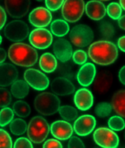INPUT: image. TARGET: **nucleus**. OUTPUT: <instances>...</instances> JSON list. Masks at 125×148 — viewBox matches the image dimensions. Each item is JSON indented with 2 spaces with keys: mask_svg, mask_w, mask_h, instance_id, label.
<instances>
[{
  "mask_svg": "<svg viewBox=\"0 0 125 148\" xmlns=\"http://www.w3.org/2000/svg\"><path fill=\"white\" fill-rule=\"evenodd\" d=\"M13 110L15 114L21 118H26L30 114L31 108L27 103L23 101H17L14 103Z\"/></svg>",
  "mask_w": 125,
  "mask_h": 148,
  "instance_id": "a878e982",
  "label": "nucleus"
},
{
  "mask_svg": "<svg viewBox=\"0 0 125 148\" xmlns=\"http://www.w3.org/2000/svg\"><path fill=\"white\" fill-rule=\"evenodd\" d=\"M108 125L111 130L115 131H120L125 128V122L121 117L113 116L109 119Z\"/></svg>",
  "mask_w": 125,
  "mask_h": 148,
  "instance_id": "2f4dec72",
  "label": "nucleus"
},
{
  "mask_svg": "<svg viewBox=\"0 0 125 148\" xmlns=\"http://www.w3.org/2000/svg\"><path fill=\"white\" fill-rule=\"evenodd\" d=\"M59 112L61 117L68 121H72L78 116V111L72 106H64L60 107Z\"/></svg>",
  "mask_w": 125,
  "mask_h": 148,
  "instance_id": "cd10ccee",
  "label": "nucleus"
},
{
  "mask_svg": "<svg viewBox=\"0 0 125 148\" xmlns=\"http://www.w3.org/2000/svg\"><path fill=\"white\" fill-rule=\"evenodd\" d=\"M11 92L12 95L16 99H23L29 93V85L24 80H16L12 85Z\"/></svg>",
  "mask_w": 125,
  "mask_h": 148,
  "instance_id": "5701e85b",
  "label": "nucleus"
},
{
  "mask_svg": "<svg viewBox=\"0 0 125 148\" xmlns=\"http://www.w3.org/2000/svg\"><path fill=\"white\" fill-rule=\"evenodd\" d=\"M88 53L93 61L102 66L111 64L118 56L116 46L107 41H99L92 44L88 49Z\"/></svg>",
  "mask_w": 125,
  "mask_h": 148,
  "instance_id": "f257e3e1",
  "label": "nucleus"
},
{
  "mask_svg": "<svg viewBox=\"0 0 125 148\" xmlns=\"http://www.w3.org/2000/svg\"><path fill=\"white\" fill-rule=\"evenodd\" d=\"M11 93L7 89L0 88V108L6 107L11 103Z\"/></svg>",
  "mask_w": 125,
  "mask_h": 148,
  "instance_id": "72a5a7b5",
  "label": "nucleus"
},
{
  "mask_svg": "<svg viewBox=\"0 0 125 148\" xmlns=\"http://www.w3.org/2000/svg\"><path fill=\"white\" fill-rule=\"evenodd\" d=\"M29 33L28 25L20 20L11 21L5 26L4 29L5 36L13 42H19L25 40Z\"/></svg>",
  "mask_w": 125,
  "mask_h": 148,
  "instance_id": "423d86ee",
  "label": "nucleus"
},
{
  "mask_svg": "<svg viewBox=\"0 0 125 148\" xmlns=\"http://www.w3.org/2000/svg\"><path fill=\"white\" fill-rule=\"evenodd\" d=\"M51 131L55 138L60 140H66L72 135L73 130L69 123L64 121H57L51 124Z\"/></svg>",
  "mask_w": 125,
  "mask_h": 148,
  "instance_id": "dca6fc26",
  "label": "nucleus"
},
{
  "mask_svg": "<svg viewBox=\"0 0 125 148\" xmlns=\"http://www.w3.org/2000/svg\"><path fill=\"white\" fill-rule=\"evenodd\" d=\"M74 102L81 110H89L94 103V97L91 92L87 88H81L77 91L74 96Z\"/></svg>",
  "mask_w": 125,
  "mask_h": 148,
  "instance_id": "a211bd4d",
  "label": "nucleus"
},
{
  "mask_svg": "<svg viewBox=\"0 0 125 148\" xmlns=\"http://www.w3.org/2000/svg\"><path fill=\"white\" fill-rule=\"evenodd\" d=\"M24 79L29 86L35 90L42 91L49 86L48 77L42 72L34 69H29L25 72Z\"/></svg>",
  "mask_w": 125,
  "mask_h": 148,
  "instance_id": "9d476101",
  "label": "nucleus"
},
{
  "mask_svg": "<svg viewBox=\"0 0 125 148\" xmlns=\"http://www.w3.org/2000/svg\"><path fill=\"white\" fill-rule=\"evenodd\" d=\"M111 77L109 74L102 73L98 76L94 84L95 89L100 92H105L111 84Z\"/></svg>",
  "mask_w": 125,
  "mask_h": 148,
  "instance_id": "393cba45",
  "label": "nucleus"
},
{
  "mask_svg": "<svg viewBox=\"0 0 125 148\" xmlns=\"http://www.w3.org/2000/svg\"><path fill=\"white\" fill-rule=\"evenodd\" d=\"M7 20L6 14L4 9L0 6V30L4 26Z\"/></svg>",
  "mask_w": 125,
  "mask_h": 148,
  "instance_id": "a19ab883",
  "label": "nucleus"
},
{
  "mask_svg": "<svg viewBox=\"0 0 125 148\" xmlns=\"http://www.w3.org/2000/svg\"><path fill=\"white\" fill-rule=\"evenodd\" d=\"M9 127L13 134L20 136L25 133L27 129V125L23 119L16 118L10 122Z\"/></svg>",
  "mask_w": 125,
  "mask_h": 148,
  "instance_id": "bb28decb",
  "label": "nucleus"
},
{
  "mask_svg": "<svg viewBox=\"0 0 125 148\" xmlns=\"http://www.w3.org/2000/svg\"><path fill=\"white\" fill-rule=\"evenodd\" d=\"M125 67L124 66L120 70L119 74V79L120 81L124 85L125 84Z\"/></svg>",
  "mask_w": 125,
  "mask_h": 148,
  "instance_id": "37998d69",
  "label": "nucleus"
},
{
  "mask_svg": "<svg viewBox=\"0 0 125 148\" xmlns=\"http://www.w3.org/2000/svg\"><path fill=\"white\" fill-rule=\"evenodd\" d=\"M125 36L120 38L118 41V46L119 48L124 52L125 51Z\"/></svg>",
  "mask_w": 125,
  "mask_h": 148,
  "instance_id": "79ce46f5",
  "label": "nucleus"
},
{
  "mask_svg": "<svg viewBox=\"0 0 125 148\" xmlns=\"http://www.w3.org/2000/svg\"><path fill=\"white\" fill-rule=\"evenodd\" d=\"M52 33L58 37H62L69 32V24L63 20L57 19L54 21L50 26Z\"/></svg>",
  "mask_w": 125,
  "mask_h": 148,
  "instance_id": "b1692460",
  "label": "nucleus"
},
{
  "mask_svg": "<svg viewBox=\"0 0 125 148\" xmlns=\"http://www.w3.org/2000/svg\"><path fill=\"white\" fill-rule=\"evenodd\" d=\"M52 15L48 9L38 7L31 12L29 20L31 24L36 27L42 28L48 26L52 21Z\"/></svg>",
  "mask_w": 125,
  "mask_h": 148,
  "instance_id": "f8f14e48",
  "label": "nucleus"
},
{
  "mask_svg": "<svg viewBox=\"0 0 125 148\" xmlns=\"http://www.w3.org/2000/svg\"><path fill=\"white\" fill-rule=\"evenodd\" d=\"M36 1H43V0H36Z\"/></svg>",
  "mask_w": 125,
  "mask_h": 148,
  "instance_id": "8fccbe9b",
  "label": "nucleus"
},
{
  "mask_svg": "<svg viewBox=\"0 0 125 148\" xmlns=\"http://www.w3.org/2000/svg\"><path fill=\"white\" fill-rule=\"evenodd\" d=\"M12 138L7 131L0 129V148H12Z\"/></svg>",
  "mask_w": 125,
  "mask_h": 148,
  "instance_id": "f704fd0d",
  "label": "nucleus"
},
{
  "mask_svg": "<svg viewBox=\"0 0 125 148\" xmlns=\"http://www.w3.org/2000/svg\"><path fill=\"white\" fill-rule=\"evenodd\" d=\"M14 147L20 148H33V145L30 140L25 137H20L18 138L14 143Z\"/></svg>",
  "mask_w": 125,
  "mask_h": 148,
  "instance_id": "4c0bfd02",
  "label": "nucleus"
},
{
  "mask_svg": "<svg viewBox=\"0 0 125 148\" xmlns=\"http://www.w3.org/2000/svg\"><path fill=\"white\" fill-rule=\"evenodd\" d=\"M100 1H109V0H100Z\"/></svg>",
  "mask_w": 125,
  "mask_h": 148,
  "instance_id": "09e8293b",
  "label": "nucleus"
},
{
  "mask_svg": "<svg viewBox=\"0 0 125 148\" xmlns=\"http://www.w3.org/2000/svg\"><path fill=\"white\" fill-rule=\"evenodd\" d=\"M69 148H85L83 142L76 136H73L69 140L68 145Z\"/></svg>",
  "mask_w": 125,
  "mask_h": 148,
  "instance_id": "58836bf2",
  "label": "nucleus"
},
{
  "mask_svg": "<svg viewBox=\"0 0 125 148\" xmlns=\"http://www.w3.org/2000/svg\"><path fill=\"white\" fill-rule=\"evenodd\" d=\"M51 87L55 94L60 96L69 95L75 90L73 84L68 79L63 77L56 78L52 82Z\"/></svg>",
  "mask_w": 125,
  "mask_h": 148,
  "instance_id": "f3484780",
  "label": "nucleus"
},
{
  "mask_svg": "<svg viewBox=\"0 0 125 148\" xmlns=\"http://www.w3.org/2000/svg\"><path fill=\"white\" fill-rule=\"evenodd\" d=\"M125 91L121 90L113 96L112 100V106L114 111L120 116H125Z\"/></svg>",
  "mask_w": 125,
  "mask_h": 148,
  "instance_id": "4be33fe9",
  "label": "nucleus"
},
{
  "mask_svg": "<svg viewBox=\"0 0 125 148\" xmlns=\"http://www.w3.org/2000/svg\"><path fill=\"white\" fill-rule=\"evenodd\" d=\"M74 62L79 65H82L86 62L87 55L86 52L82 50L75 51L72 56Z\"/></svg>",
  "mask_w": 125,
  "mask_h": 148,
  "instance_id": "c9c22d12",
  "label": "nucleus"
},
{
  "mask_svg": "<svg viewBox=\"0 0 125 148\" xmlns=\"http://www.w3.org/2000/svg\"><path fill=\"white\" fill-rule=\"evenodd\" d=\"M64 1V0H45L46 6L51 11H56L62 6Z\"/></svg>",
  "mask_w": 125,
  "mask_h": 148,
  "instance_id": "e433bc0d",
  "label": "nucleus"
},
{
  "mask_svg": "<svg viewBox=\"0 0 125 148\" xmlns=\"http://www.w3.org/2000/svg\"><path fill=\"white\" fill-rule=\"evenodd\" d=\"M112 111L111 105L107 102L100 103L95 108V112L96 115L101 118H104L109 116Z\"/></svg>",
  "mask_w": 125,
  "mask_h": 148,
  "instance_id": "c756f323",
  "label": "nucleus"
},
{
  "mask_svg": "<svg viewBox=\"0 0 125 148\" xmlns=\"http://www.w3.org/2000/svg\"><path fill=\"white\" fill-rule=\"evenodd\" d=\"M61 101L53 93L43 92L38 95L35 99L34 106L36 110L44 116L55 114L59 111Z\"/></svg>",
  "mask_w": 125,
  "mask_h": 148,
  "instance_id": "7ed1b4c3",
  "label": "nucleus"
},
{
  "mask_svg": "<svg viewBox=\"0 0 125 148\" xmlns=\"http://www.w3.org/2000/svg\"><path fill=\"white\" fill-rule=\"evenodd\" d=\"M7 54L5 50L0 48V64L2 63L6 59Z\"/></svg>",
  "mask_w": 125,
  "mask_h": 148,
  "instance_id": "c03bdc74",
  "label": "nucleus"
},
{
  "mask_svg": "<svg viewBox=\"0 0 125 148\" xmlns=\"http://www.w3.org/2000/svg\"><path fill=\"white\" fill-rule=\"evenodd\" d=\"M120 3L121 4V6L122 7L124 10L125 9V0H120Z\"/></svg>",
  "mask_w": 125,
  "mask_h": 148,
  "instance_id": "49530a36",
  "label": "nucleus"
},
{
  "mask_svg": "<svg viewBox=\"0 0 125 148\" xmlns=\"http://www.w3.org/2000/svg\"><path fill=\"white\" fill-rule=\"evenodd\" d=\"M63 147L61 143L56 139H50L45 142L43 145V148H59Z\"/></svg>",
  "mask_w": 125,
  "mask_h": 148,
  "instance_id": "ea45409f",
  "label": "nucleus"
},
{
  "mask_svg": "<svg viewBox=\"0 0 125 148\" xmlns=\"http://www.w3.org/2000/svg\"><path fill=\"white\" fill-rule=\"evenodd\" d=\"M6 10L11 17L19 18L29 11L30 0H5Z\"/></svg>",
  "mask_w": 125,
  "mask_h": 148,
  "instance_id": "9b49d317",
  "label": "nucleus"
},
{
  "mask_svg": "<svg viewBox=\"0 0 125 148\" xmlns=\"http://www.w3.org/2000/svg\"><path fill=\"white\" fill-rule=\"evenodd\" d=\"M39 64L41 69L43 71L48 73L54 71L57 65L56 58L49 53H45L42 54L40 58Z\"/></svg>",
  "mask_w": 125,
  "mask_h": 148,
  "instance_id": "412c9836",
  "label": "nucleus"
},
{
  "mask_svg": "<svg viewBox=\"0 0 125 148\" xmlns=\"http://www.w3.org/2000/svg\"><path fill=\"white\" fill-rule=\"evenodd\" d=\"M96 74V67L91 63L83 65L79 71L77 79L79 83L83 86H89L93 82Z\"/></svg>",
  "mask_w": 125,
  "mask_h": 148,
  "instance_id": "6ab92c4d",
  "label": "nucleus"
},
{
  "mask_svg": "<svg viewBox=\"0 0 125 148\" xmlns=\"http://www.w3.org/2000/svg\"><path fill=\"white\" fill-rule=\"evenodd\" d=\"M96 125L95 117L90 115H84L78 118L74 124L75 133L79 136L88 135L94 130Z\"/></svg>",
  "mask_w": 125,
  "mask_h": 148,
  "instance_id": "ddd939ff",
  "label": "nucleus"
},
{
  "mask_svg": "<svg viewBox=\"0 0 125 148\" xmlns=\"http://www.w3.org/2000/svg\"><path fill=\"white\" fill-rule=\"evenodd\" d=\"M125 15H123V16H121V17L118 19V24L119 26H120L121 29H123V30H125Z\"/></svg>",
  "mask_w": 125,
  "mask_h": 148,
  "instance_id": "a18cd8bd",
  "label": "nucleus"
},
{
  "mask_svg": "<svg viewBox=\"0 0 125 148\" xmlns=\"http://www.w3.org/2000/svg\"><path fill=\"white\" fill-rule=\"evenodd\" d=\"M18 71L10 63L0 64V86L5 87L12 84L18 77Z\"/></svg>",
  "mask_w": 125,
  "mask_h": 148,
  "instance_id": "2eb2a0df",
  "label": "nucleus"
},
{
  "mask_svg": "<svg viewBox=\"0 0 125 148\" xmlns=\"http://www.w3.org/2000/svg\"><path fill=\"white\" fill-rule=\"evenodd\" d=\"M27 129L28 138L35 144H40L44 141L50 131L48 122L41 116L32 118Z\"/></svg>",
  "mask_w": 125,
  "mask_h": 148,
  "instance_id": "20e7f679",
  "label": "nucleus"
},
{
  "mask_svg": "<svg viewBox=\"0 0 125 148\" xmlns=\"http://www.w3.org/2000/svg\"><path fill=\"white\" fill-rule=\"evenodd\" d=\"M100 30L102 36L107 38L113 37L115 33L113 25L108 22H103L101 23Z\"/></svg>",
  "mask_w": 125,
  "mask_h": 148,
  "instance_id": "473e14b6",
  "label": "nucleus"
},
{
  "mask_svg": "<svg viewBox=\"0 0 125 148\" xmlns=\"http://www.w3.org/2000/svg\"><path fill=\"white\" fill-rule=\"evenodd\" d=\"M53 49L57 58L62 62H67L72 56V48L66 39L59 38L54 42Z\"/></svg>",
  "mask_w": 125,
  "mask_h": 148,
  "instance_id": "4468645a",
  "label": "nucleus"
},
{
  "mask_svg": "<svg viewBox=\"0 0 125 148\" xmlns=\"http://www.w3.org/2000/svg\"><path fill=\"white\" fill-rule=\"evenodd\" d=\"M107 12L108 15L111 18L114 20H117L122 15V9L118 3L112 2L107 7Z\"/></svg>",
  "mask_w": 125,
  "mask_h": 148,
  "instance_id": "7c9ffc66",
  "label": "nucleus"
},
{
  "mask_svg": "<svg viewBox=\"0 0 125 148\" xmlns=\"http://www.w3.org/2000/svg\"><path fill=\"white\" fill-rule=\"evenodd\" d=\"M94 33L87 25L80 24L73 27L69 37L72 43L76 47L83 48L90 44L94 39Z\"/></svg>",
  "mask_w": 125,
  "mask_h": 148,
  "instance_id": "39448f33",
  "label": "nucleus"
},
{
  "mask_svg": "<svg viewBox=\"0 0 125 148\" xmlns=\"http://www.w3.org/2000/svg\"><path fill=\"white\" fill-rule=\"evenodd\" d=\"M94 138L98 145L105 148L117 147L120 142L116 134L106 127L97 129L94 134Z\"/></svg>",
  "mask_w": 125,
  "mask_h": 148,
  "instance_id": "6e6552de",
  "label": "nucleus"
},
{
  "mask_svg": "<svg viewBox=\"0 0 125 148\" xmlns=\"http://www.w3.org/2000/svg\"><path fill=\"white\" fill-rule=\"evenodd\" d=\"M2 42V38L1 37V35H0V45L1 43V42Z\"/></svg>",
  "mask_w": 125,
  "mask_h": 148,
  "instance_id": "de8ad7c7",
  "label": "nucleus"
},
{
  "mask_svg": "<svg viewBox=\"0 0 125 148\" xmlns=\"http://www.w3.org/2000/svg\"><path fill=\"white\" fill-rule=\"evenodd\" d=\"M29 41L32 45L38 49H46L51 45L53 36L51 33L45 28H36L30 33Z\"/></svg>",
  "mask_w": 125,
  "mask_h": 148,
  "instance_id": "1a4fd4ad",
  "label": "nucleus"
},
{
  "mask_svg": "<svg viewBox=\"0 0 125 148\" xmlns=\"http://www.w3.org/2000/svg\"><path fill=\"white\" fill-rule=\"evenodd\" d=\"M14 117V112L9 108L5 107L0 111V126L4 127L10 123Z\"/></svg>",
  "mask_w": 125,
  "mask_h": 148,
  "instance_id": "c85d7f7f",
  "label": "nucleus"
},
{
  "mask_svg": "<svg viewBox=\"0 0 125 148\" xmlns=\"http://www.w3.org/2000/svg\"><path fill=\"white\" fill-rule=\"evenodd\" d=\"M87 16L95 21L103 18L107 12L105 6L100 1L92 0L87 2L85 7Z\"/></svg>",
  "mask_w": 125,
  "mask_h": 148,
  "instance_id": "aec40b11",
  "label": "nucleus"
},
{
  "mask_svg": "<svg viewBox=\"0 0 125 148\" xmlns=\"http://www.w3.org/2000/svg\"><path fill=\"white\" fill-rule=\"evenodd\" d=\"M85 9L83 0H66L62 7V16L68 22L74 23L82 17Z\"/></svg>",
  "mask_w": 125,
  "mask_h": 148,
  "instance_id": "0eeeda50",
  "label": "nucleus"
},
{
  "mask_svg": "<svg viewBox=\"0 0 125 148\" xmlns=\"http://www.w3.org/2000/svg\"><path fill=\"white\" fill-rule=\"evenodd\" d=\"M8 56L13 63L24 67L34 66L38 59L36 50L31 46L22 42L12 45L8 51Z\"/></svg>",
  "mask_w": 125,
  "mask_h": 148,
  "instance_id": "f03ea898",
  "label": "nucleus"
}]
</instances>
